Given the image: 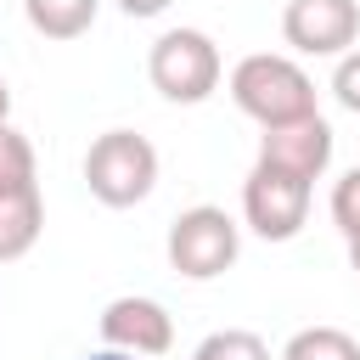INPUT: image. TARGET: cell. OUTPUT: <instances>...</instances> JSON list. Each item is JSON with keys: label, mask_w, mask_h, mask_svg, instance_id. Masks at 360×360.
Instances as JSON below:
<instances>
[{"label": "cell", "mask_w": 360, "mask_h": 360, "mask_svg": "<svg viewBox=\"0 0 360 360\" xmlns=\"http://www.w3.org/2000/svg\"><path fill=\"white\" fill-rule=\"evenodd\" d=\"M231 101L259 124V129H281L298 118H315V79L292 62V56H270L253 51L231 68Z\"/></svg>", "instance_id": "6da1fadb"}, {"label": "cell", "mask_w": 360, "mask_h": 360, "mask_svg": "<svg viewBox=\"0 0 360 360\" xmlns=\"http://www.w3.org/2000/svg\"><path fill=\"white\" fill-rule=\"evenodd\" d=\"M84 180H90V197L96 202L135 208L158 186V146L146 135H135V129H107L84 152Z\"/></svg>", "instance_id": "7a4b0ae2"}, {"label": "cell", "mask_w": 360, "mask_h": 360, "mask_svg": "<svg viewBox=\"0 0 360 360\" xmlns=\"http://www.w3.org/2000/svg\"><path fill=\"white\" fill-rule=\"evenodd\" d=\"M146 73H152V84H158L163 101L197 107V101H208L219 90V45L202 28H169V34L152 39Z\"/></svg>", "instance_id": "3957f363"}, {"label": "cell", "mask_w": 360, "mask_h": 360, "mask_svg": "<svg viewBox=\"0 0 360 360\" xmlns=\"http://www.w3.org/2000/svg\"><path fill=\"white\" fill-rule=\"evenodd\" d=\"M236 253H242V225H236L225 208L197 202V208L174 214V225H169V264H174L186 281H214V276H225V270L236 264Z\"/></svg>", "instance_id": "277c9868"}, {"label": "cell", "mask_w": 360, "mask_h": 360, "mask_svg": "<svg viewBox=\"0 0 360 360\" xmlns=\"http://www.w3.org/2000/svg\"><path fill=\"white\" fill-rule=\"evenodd\" d=\"M242 219L264 242H292L309 219V180H292L281 169L253 163V174L242 180Z\"/></svg>", "instance_id": "5b68a950"}, {"label": "cell", "mask_w": 360, "mask_h": 360, "mask_svg": "<svg viewBox=\"0 0 360 360\" xmlns=\"http://www.w3.org/2000/svg\"><path fill=\"white\" fill-rule=\"evenodd\" d=\"M281 39L298 56H349L360 39V0H287Z\"/></svg>", "instance_id": "8992f818"}, {"label": "cell", "mask_w": 360, "mask_h": 360, "mask_svg": "<svg viewBox=\"0 0 360 360\" xmlns=\"http://www.w3.org/2000/svg\"><path fill=\"white\" fill-rule=\"evenodd\" d=\"M259 163L315 186V180L326 174V163H332V124L315 112V118H298V124L264 129V141H259Z\"/></svg>", "instance_id": "52a82bcc"}, {"label": "cell", "mask_w": 360, "mask_h": 360, "mask_svg": "<svg viewBox=\"0 0 360 360\" xmlns=\"http://www.w3.org/2000/svg\"><path fill=\"white\" fill-rule=\"evenodd\" d=\"M96 326H101V343L118 349V354H169V343H174L169 309L158 298H135V292L129 298H112Z\"/></svg>", "instance_id": "ba28073f"}, {"label": "cell", "mask_w": 360, "mask_h": 360, "mask_svg": "<svg viewBox=\"0 0 360 360\" xmlns=\"http://www.w3.org/2000/svg\"><path fill=\"white\" fill-rule=\"evenodd\" d=\"M45 231V202H39V186L34 191H11L0 197V264L22 259Z\"/></svg>", "instance_id": "9c48e42d"}, {"label": "cell", "mask_w": 360, "mask_h": 360, "mask_svg": "<svg viewBox=\"0 0 360 360\" xmlns=\"http://www.w3.org/2000/svg\"><path fill=\"white\" fill-rule=\"evenodd\" d=\"M22 11L34 22V34H45V39H79V34H90L101 0H22Z\"/></svg>", "instance_id": "30bf717a"}, {"label": "cell", "mask_w": 360, "mask_h": 360, "mask_svg": "<svg viewBox=\"0 0 360 360\" xmlns=\"http://www.w3.org/2000/svg\"><path fill=\"white\" fill-rule=\"evenodd\" d=\"M281 360H360V343L343 326H304L287 338Z\"/></svg>", "instance_id": "8fae6325"}, {"label": "cell", "mask_w": 360, "mask_h": 360, "mask_svg": "<svg viewBox=\"0 0 360 360\" xmlns=\"http://www.w3.org/2000/svg\"><path fill=\"white\" fill-rule=\"evenodd\" d=\"M39 180H34V146H28V135H17L11 124H0V197H11V191H34Z\"/></svg>", "instance_id": "7c38bea8"}, {"label": "cell", "mask_w": 360, "mask_h": 360, "mask_svg": "<svg viewBox=\"0 0 360 360\" xmlns=\"http://www.w3.org/2000/svg\"><path fill=\"white\" fill-rule=\"evenodd\" d=\"M191 360H270V349H264V338H259V332L225 326V332H208V338L197 343V354H191Z\"/></svg>", "instance_id": "4fadbf2b"}, {"label": "cell", "mask_w": 360, "mask_h": 360, "mask_svg": "<svg viewBox=\"0 0 360 360\" xmlns=\"http://www.w3.org/2000/svg\"><path fill=\"white\" fill-rule=\"evenodd\" d=\"M332 225L354 242L360 236V169H349L338 186H332Z\"/></svg>", "instance_id": "5bb4252c"}, {"label": "cell", "mask_w": 360, "mask_h": 360, "mask_svg": "<svg viewBox=\"0 0 360 360\" xmlns=\"http://www.w3.org/2000/svg\"><path fill=\"white\" fill-rule=\"evenodd\" d=\"M332 96H338L349 112H360V51L338 56V73H332Z\"/></svg>", "instance_id": "9a60e30c"}, {"label": "cell", "mask_w": 360, "mask_h": 360, "mask_svg": "<svg viewBox=\"0 0 360 360\" xmlns=\"http://www.w3.org/2000/svg\"><path fill=\"white\" fill-rule=\"evenodd\" d=\"M169 0H118V11H129V17H158Z\"/></svg>", "instance_id": "2e32d148"}, {"label": "cell", "mask_w": 360, "mask_h": 360, "mask_svg": "<svg viewBox=\"0 0 360 360\" xmlns=\"http://www.w3.org/2000/svg\"><path fill=\"white\" fill-rule=\"evenodd\" d=\"M11 118V90H6V79H0V124Z\"/></svg>", "instance_id": "e0dca14e"}, {"label": "cell", "mask_w": 360, "mask_h": 360, "mask_svg": "<svg viewBox=\"0 0 360 360\" xmlns=\"http://www.w3.org/2000/svg\"><path fill=\"white\" fill-rule=\"evenodd\" d=\"M349 270H354V276H360V236H354V242H349Z\"/></svg>", "instance_id": "ac0fdd59"}, {"label": "cell", "mask_w": 360, "mask_h": 360, "mask_svg": "<svg viewBox=\"0 0 360 360\" xmlns=\"http://www.w3.org/2000/svg\"><path fill=\"white\" fill-rule=\"evenodd\" d=\"M90 360H135V354H118V349H101V354H90Z\"/></svg>", "instance_id": "d6986e66"}]
</instances>
